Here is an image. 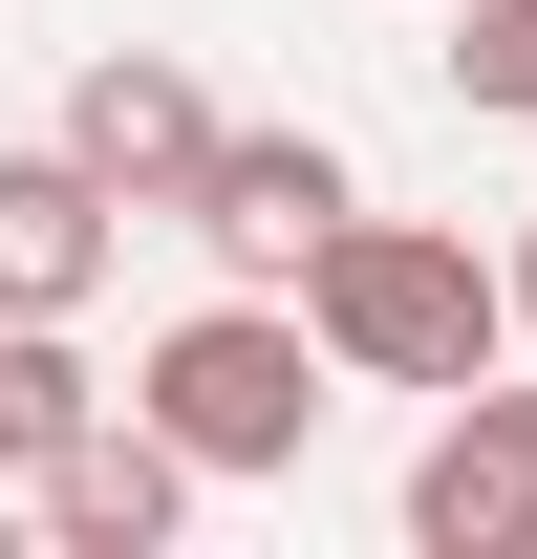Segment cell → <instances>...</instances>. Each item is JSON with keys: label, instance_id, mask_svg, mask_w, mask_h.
<instances>
[{"label": "cell", "instance_id": "cell-6", "mask_svg": "<svg viewBox=\"0 0 537 559\" xmlns=\"http://www.w3.org/2000/svg\"><path fill=\"white\" fill-rule=\"evenodd\" d=\"M108 237H130V194H108L65 130L0 151V323H86V301H108Z\"/></svg>", "mask_w": 537, "mask_h": 559}, {"label": "cell", "instance_id": "cell-5", "mask_svg": "<svg viewBox=\"0 0 537 559\" xmlns=\"http://www.w3.org/2000/svg\"><path fill=\"white\" fill-rule=\"evenodd\" d=\"M65 151H86L130 215H194V173H215V86L172 66V44H108V66H65Z\"/></svg>", "mask_w": 537, "mask_h": 559}, {"label": "cell", "instance_id": "cell-3", "mask_svg": "<svg viewBox=\"0 0 537 559\" xmlns=\"http://www.w3.org/2000/svg\"><path fill=\"white\" fill-rule=\"evenodd\" d=\"M344 215H366V173H344L323 130H215V173H194L172 237H194L215 280H279V301H301V259H323Z\"/></svg>", "mask_w": 537, "mask_h": 559}, {"label": "cell", "instance_id": "cell-1", "mask_svg": "<svg viewBox=\"0 0 537 559\" xmlns=\"http://www.w3.org/2000/svg\"><path fill=\"white\" fill-rule=\"evenodd\" d=\"M301 323L344 345V388H494V345H516V259H473V237H430V215H344L323 259H301Z\"/></svg>", "mask_w": 537, "mask_h": 559}, {"label": "cell", "instance_id": "cell-2", "mask_svg": "<svg viewBox=\"0 0 537 559\" xmlns=\"http://www.w3.org/2000/svg\"><path fill=\"white\" fill-rule=\"evenodd\" d=\"M323 388H344V345L279 301V280H215L194 323L130 366V409L194 452V474H301V430H323Z\"/></svg>", "mask_w": 537, "mask_h": 559}, {"label": "cell", "instance_id": "cell-8", "mask_svg": "<svg viewBox=\"0 0 537 559\" xmlns=\"http://www.w3.org/2000/svg\"><path fill=\"white\" fill-rule=\"evenodd\" d=\"M65 430H108V366H86L65 323H0V474H44Z\"/></svg>", "mask_w": 537, "mask_h": 559}, {"label": "cell", "instance_id": "cell-7", "mask_svg": "<svg viewBox=\"0 0 537 559\" xmlns=\"http://www.w3.org/2000/svg\"><path fill=\"white\" fill-rule=\"evenodd\" d=\"M22 516H44L65 559H151L172 516H194V452H172L151 409H108V430H65V452L22 474Z\"/></svg>", "mask_w": 537, "mask_h": 559}, {"label": "cell", "instance_id": "cell-4", "mask_svg": "<svg viewBox=\"0 0 537 559\" xmlns=\"http://www.w3.org/2000/svg\"><path fill=\"white\" fill-rule=\"evenodd\" d=\"M408 559H537V388H452L408 452Z\"/></svg>", "mask_w": 537, "mask_h": 559}, {"label": "cell", "instance_id": "cell-9", "mask_svg": "<svg viewBox=\"0 0 537 559\" xmlns=\"http://www.w3.org/2000/svg\"><path fill=\"white\" fill-rule=\"evenodd\" d=\"M452 108L537 130V0H473V44H452Z\"/></svg>", "mask_w": 537, "mask_h": 559}, {"label": "cell", "instance_id": "cell-10", "mask_svg": "<svg viewBox=\"0 0 537 559\" xmlns=\"http://www.w3.org/2000/svg\"><path fill=\"white\" fill-rule=\"evenodd\" d=\"M516 323H537V237H516Z\"/></svg>", "mask_w": 537, "mask_h": 559}]
</instances>
